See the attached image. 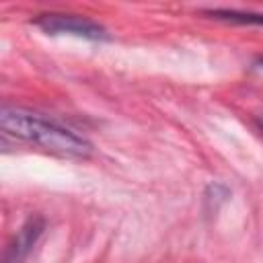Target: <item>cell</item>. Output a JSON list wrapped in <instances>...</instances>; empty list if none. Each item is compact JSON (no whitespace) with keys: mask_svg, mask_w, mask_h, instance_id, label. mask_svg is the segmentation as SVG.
Returning <instances> with one entry per match:
<instances>
[{"mask_svg":"<svg viewBox=\"0 0 263 263\" xmlns=\"http://www.w3.org/2000/svg\"><path fill=\"white\" fill-rule=\"evenodd\" d=\"M261 125H263V117H261Z\"/></svg>","mask_w":263,"mask_h":263,"instance_id":"8992f818","label":"cell"},{"mask_svg":"<svg viewBox=\"0 0 263 263\" xmlns=\"http://www.w3.org/2000/svg\"><path fill=\"white\" fill-rule=\"evenodd\" d=\"M259 64H261V68H263V60H261V62H259Z\"/></svg>","mask_w":263,"mask_h":263,"instance_id":"5b68a950","label":"cell"},{"mask_svg":"<svg viewBox=\"0 0 263 263\" xmlns=\"http://www.w3.org/2000/svg\"><path fill=\"white\" fill-rule=\"evenodd\" d=\"M43 230V220L41 218H29L23 228L16 232L14 240L8 245L6 249V257H4V263H23L31 251V247L35 245V240L39 238Z\"/></svg>","mask_w":263,"mask_h":263,"instance_id":"3957f363","label":"cell"},{"mask_svg":"<svg viewBox=\"0 0 263 263\" xmlns=\"http://www.w3.org/2000/svg\"><path fill=\"white\" fill-rule=\"evenodd\" d=\"M35 27H39L47 35H72V37H82L90 41L109 39V33L103 25L78 14H60V12L39 14L35 18Z\"/></svg>","mask_w":263,"mask_h":263,"instance_id":"7a4b0ae2","label":"cell"},{"mask_svg":"<svg viewBox=\"0 0 263 263\" xmlns=\"http://www.w3.org/2000/svg\"><path fill=\"white\" fill-rule=\"evenodd\" d=\"M0 125L6 134L21 138L25 142L37 144L43 150L70 156V158H86L92 154V146L86 138L74 134L72 129L49 121L37 113L16 109V107H2L0 111Z\"/></svg>","mask_w":263,"mask_h":263,"instance_id":"6da1fadb","label":"cell"},{"mask_svg":"<svg viewBox=\"0 0 263 263\" xmlns=\"http://www.w3.org/2000/svg\"><path fill=\"white\" fill-rule=\"evenodd\" d=\"M216 18L234 21V23H251V25H263V14L259 12H240V10H212L210 12Z\"/></svg>","mask_w":263,"mask_h":263,"instance_id":"277c9868","label":"cell"}]
</instances>
